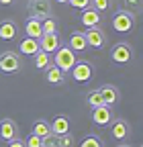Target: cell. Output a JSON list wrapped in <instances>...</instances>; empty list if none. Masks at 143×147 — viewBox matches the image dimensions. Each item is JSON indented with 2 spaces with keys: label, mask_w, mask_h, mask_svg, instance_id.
<instances>
[{
  "label": "cell",
  "mask_w": 143,
  "mask_h": 147,
  "mask_svg": "<svg viewBox=\"0 0 143 147\" xmlns=\"http://www.w3.org/2000/svg\"><path fill=\"white\" fill-rule=\"evenodd\" d=\"M76 61H78V59H76V53L72 51L67 45H59L55 51H53V59H51V63H53V65H57L63 74L69 71L72 65H74Z\"/></svg>",
  "instance_id": "1"
},
{
  "label": "cell",
  "mask_w": 143,
  "mask_h": 147,
  "mask_svg": "<svg viewBox=\"0 0 143 147\" xmlns=\"http://www.w3.org/2000/svg\"><path fill=\"white\" fill-rule=\"evenodd\" d=\"M113 27L117 33H131L135 29V14L129 10H119L113 16Z\"/></svg>",
  "instance_id": "2"
},
{
  "label": "cell",
  "mask_w": 143,
  "mask_h": 147,
  "mask_svg": "<svg viewBox=\"0 0 143 147\" xmlns=\"http://www.w3.org/2000/svg\"><path fill=\"white\" fill-rule=\"evenodd\" d=\"M111 59L119 65H125V63H129L133 59V47L129 43H117L113 49H111Z\"/></svg>",
  "instance_id": "3"
},
{
  "label": "cell",
  "mask_w": 143,
  "mask_h": 147,
  "mask_svg": "<svg viewBox=\"0 0 143 147\" xmlns=\"http://www.w3.org/2000/svg\"><path fill=\"white\" fill-rule=\"evenodd\" d=\"M21 69V57L14 51H4L0 55V71L2 74H14Z\"/></svg>",
  "instance_id": "4"
},
{
  "label": "cell",
  "mask_w": 143,
  "mask_h": 147,
  "mask_svg": "<svg viewBox=\"0 0 143 147\" xmlns=\"http://www.w3.org/2000/svg\"><path fill=\"white\" fill-rule=\"evenodd\" d=\"M72 78H74V82H88L92 78V74H94V69H92V63L90 61H76L74 65H72Z\"/></svg>",
  "instance_id": "5"
},
{
  "label": "cell",
  "mask_w": 143,
  "mask_h": 147,
  "mask_svg": "<svg viewBox=\"0 0 143 147\" xmlns=\"http://www.w3.org/2000/svg\"><path fill=\"white\" fill-rule=\"evenodd\" d=\"M90 117H92V123H94V125H98V127H106V125H111V121H113V108H111V106H106V104L94 106Z\"/></svg>",
  "instance_id": "6"
},
{
  "label": "cell",
  "mask_w": 143,
  "mask_h": 147,
  "mask_svg": "<svg viewBox=\"0 0 143 147\" xmlns=\"http://www.w3.org/2000/svg\"><path fill=\"white\" fill-rule=\"evenodd\" d=\"M84 37H86L88 47L104 49V45H106V35H104L100 29H96V27H88V29H86V33H84Z\"/></svg>",
  "instance_id": "7"
},
{
  "label": "cell",
  "mask_w": 143,
  "mask_h": 147,
  "mask_svg": "<svg viewBox=\"0 0 143 147\" xmlns=\"http://www.w3.org/2000/svg\"><path fill=\"white\" fill-rule=\"evenodd\" d=\"M111 135L117 141H125L131 135V125L125 121V119H113L111 121Z\"/></svg>",
  "instance_id": "8"
},
{
  "label": "cell",
  "mask_w": 143,
  "mask_h": 147,
  "mask_svg": "<svg viewBox=\"0 0 143 147\" xmlns=\"http://www.w3.org/2000/svg\"><path fill=\"white\" fill-rule=\"evenodd\" d=\"M59 45H61V39H59L57 33H45V35H41V39H39V49L49 53V55L55 51Z\"/></svg>",
  "instance_id": "9"
},
{
  "label": "cell",
  "mask_w": 143,
  "mask_h": 147,
  "mask_svg": "<svg viewBox=\"0 0 143 147\" xmlns=\"http://www.w3.org/2000/svg\"><path fill=\"white\" fill-rule=\"evenodd\" d=\"M98 92H100V96H102V104H106V106H113V104H117V102L121 100V92H119V88H115L113 84L100 86Z\"/></svg>",
  "instance_id": "10"
},
{
  "label": "cell",
  "mask_w": 143,
  "mask_h": 147,
  "mask_svg": "<svg viewBox=\"0 0 143 147\" xmlns=\"http://www.w3.org/2000/svg\"><path fill=\"white\" fill-rule=\"evenodd\" d=\"M84 12H82V16H80V21H82V25L88 29V27H98L100 25V21H102V12H98L96 8H92V6H86V8H82Z\"/></svg>",
  "instance_id": "11"
},
{
  "label": "cell",
  "mask_w": 143,
  "mask_h": 147,
  "mask_svg": "<svg viewBox=\"0 0 143 147\" xmlns=\"http://www.w3.org/2000/svg\"><path fill=\"white\" fill-rule=\"evenodd\" d=\"M14 137H19V127L12 119H2L0 121V139L2 141H10Z\"/></svg>",
  "instance_id": "12"
},
{
  "label": "cell",
  "mask_w": 143,
  "mask_h": 147,
  "mask_svg": "<svg viewBox=\"0 0 143 147\" xmlns=\"http://www.w3.org/2000/svg\"><path fill=\"white\" fill-rule=\"evenodd\" d=\"M25 33L27 37H33V39H41L43 29H41V18L37 16H29L27 23H25Z\"/></svg>",
  "instance_id": "13"
},
{
  "label": "cell",
  "mask_w": 143,
  "mask_h": 147,
  "mask_svg": "<svg viewBox=\"0 0 143 147\" xmlns=\"http://www.w3.org/2000/svg\"><path fill=\"white\" fill-rule=\"evenodd\" d=\"M67 47L74 51V53H84L86 49H88V43H86V37H84V33H72L69 35V43H67Z\"/></svg>",
  "instance_id": "14"
},
{
  "label": "cell",
  "mask_w": 143,
  "mask_h": 147,
  "mask_svg": "<svg viewBox=\"0 0 143 147\" xmlns=\"http://www.w3.org/2000/svg\"><path fill=\"white\" fill-rule=\"evenodd\" d=\"M49 125H51V133L53 135H65V133H69V119L65 115H57Z\"/></svg>",
  "instance_id": "15"
},
{
  "label": "cell",
  "mask_w": 143,
  "mask_h": 147,
  "mask_svg": "<svg viewBox=\"0 0 143 147\" xmlns=\"http://www.w3.org/2000/svg\"><path fill=\"white\" fill-rule=\"evenodd\" d=\"M29 6H31V16H37V18L49 16V10H51V6H49L47 0H33Z\"/></svg>",
  "instance_id": "16"
},
{
  "label": "cell",
  "mask_w": 143,
  "mask_h": 147,
  "mask_svg": "<svg viewBox=\"0 0 143 147\" xmlns=\"http://www.w3.org/2000/svg\"><path fill=\"white\" fill-rule=\"evenodd\" d=\"M16 35H19L16 23H12V21H2L0 23V39L2 41H12Z\"/></svg>",
  "instance_id": "17"
},
{
  "label": "cell",
  "mask_w": 143,
  "mask_h": 147,
  "mask_svg": "<svg viewBox=\"0 0 143 147\" xmlns=\"http://www.w3.org/2000/svg\"><path fill=\"white\" fill-rule=\"evenodd\" d=\"M45 80H47L49 84H61V82L65 80V74H63L57 65L49 63V65L45 67Z\"/></svg>",
  "instance_id": "18"
},
{
  "label": "cell",
  "mask_w": 143,
  "mask_h": 147,
  "mask_svg": "<svg viewBox=\"0 0 143 147\" xmlns=\"http://www.w3.org/2000/svg\"><path fill=\"white\" fill-rule=\"evenodd\" d=\"M19 51L23 53V55H33L39 51V39H33V37H27V39H23L21 41V45H19Z\"/></svg>",
  "instance_id": "19"
},
{
  "label": "cell",
  "mask_w": 143,
  "mask_h": 147,
  "mask_svg": "<svg viewBox=\"0 0 143 147\" xmlns=\"http://www.w3.org/2000/svg\"><path fill=\"white\" fill-rule=\"evenodd\" d=\"M31 133H35V135H39V137H47L49 133H51V125L47 123V121H43V119H39V121H35L33 123V131Z\"/></svg>",
  "instance_id": "20"
},
{
  "label": "cell",
  "mask_w": 143,
  "mask_h": 147,
  "mask_svg": "<svg viewBox=\"0 0 143 147\" xmlns=\"http://www.w3.org/2000/svg\"><path fill=\"white\" fill-rule=\"evenodd\" d=\"M33 59H35V65H37V69H45L49 63H51V55L49 53H45V51H37L33 55Z\"/></svg>",
  "instance_id": "21"
},
{
  "label": "cell",
  "mask_w": 143,
  "mask_h": 147,
  "mask_svg": "<svg viewBox=\"0 0 143 147\" xmlns=\"http://www.w3.org/2000/svg\"><path fill=\"white\" fill-rule=\"evenodd\" d=\"M41 29H43V35H45V33H57V23H55V18H53L51 14L45 16L43 21H41Z\"/></svg>",
  "instance_id": "22"
},
{
  "label": "cell",
  "mask_w": 143,
  "mask_h": 147,
  "mask_svg": "<svg viewBox=\"0 0 143 147\" xmlns=\"http://www.w3.org/2000/svg\"><path fill=\"white\" fill-rule=\"evenodd\" d=\"M80 147H104L102 145V139L96 137V135H86L80 143Z\"/></svg>",
  "instance_id": "23"
},
{
  "label": "cell",
  "mask_w": 143,
  "mask_h": 147,
  "mask_svg": "<svg viewBox=\"0 0 143 147\" xmlns=\"http://www.w3.org/2000/svg\"><path fill=\"white\" fill-rule=\"evenodd\" d=\"M86 104L90 106V108H94V106H100V104H102V96H100V92H98V90H92L90 94L86 96Z\"/></svg>",
  "instance_id": "24"
},
{
  "label": "cell",
  "mask_w": 143,
  "mask_h": 147,
  "mask_svg": "<svg viewBox=\"0 0 143 147\" xmlns=\"http://www.w3.org/2000/svg\"><path fill=\"white\" fill-rule=\"evenodd\" d=\"M25 147H43V137L31 133V135L25 139Z\"/></svg>",
  "instance_id": "25"
},
{
  "label": "cell",
  "mask_w": 143,
  "mask_h": 147,
  "mask_svg": "<svg viewBox=\"0 0 143 147\" xmlns=\"http://www.w3.org/2000/svg\"><path fill=\"white\" fill-rule=\"evenodd\" d=\"M90 4H92V8H96L98 12H104V10L111 8V0H90Z\"/></svg>",
  "instance_id": "26"
},
{
  "label": "cell",
  "mask_w": 143,
  "mask_h": 147,
  "mask_svg": "<svg viewBox=\"0 0 143 147\" xmlns=\"http://www.w3.org/2000/svg\"><path fill=\"white\" fill-rule=\"evenodd\" d=\"M76 139L72 137L69 133H65V135H59V147H74L76 143H74Z\"/></svg>",
  "instance_id": "27"
},
{
  "label": "cell",
  "mask_w": 143,
  "mask_h": 147,
  "mask_svg": "<svg viewBox=\"0 0 143 147\" xmlns=\"http://www.w3.org/2000/svg\"><path fill=\"white\" fill-rule=\"evenodd\" d=\"M67 4L74 8H86V6H90V0H67Z\"/></svg>",
  "instance_id": "28"
},
{
  "label": "cell",
  "mask_w": 143,
  "mask_h": 147,
  "mask_svg": "<svg viewBox=\"0 0 143 147\" xmlns=\"http://www.w3.org/2000/svg\"><path fill=\"white\" fill-rule=\"evenodd\" d=\"M6 147H25V141H23V139H19V137H14V139L6 141Z\"/></svg>",
  "instance_id": "29"
},
{
  "label": "cell",
  "mask_w": 143,
  "mask_h": 147,
  "mask_svg": "<svg viewBox=\"0 0 143 147\" xmlns=\"http://www.w3.org/2000/svg\"><path fill=\"white\" fill-rule=\"evenodd\" d=\"M125 2H127V4H131V6H139V2H141V0H125Z\"/></svg>",
  "instance_id": "30"
},
{
  "label": "cell",
  "mask_w": 143,
  "mask_h": 147,
  "mask_svg": "<svg viewBox=\"0 0 143 147\" xmlns=\"http://www.w3.org/2000/svg\"><path fill=\"white\" fill-rule=\"evenodd\" d=\"M12 2H14V0H0V4H4V6L6 4H12Z\"/></svg>",
  "instance_id": "31"
},
{
  "label": "cell",
  "mask_w": 143,
  "mask_h": 147,
  "mask_svg": "<svg viewBox=\"0 0 143 147\" xmlns=\"http://www.w3.org/2000/svg\"><path fill=\"white\" fill-rule=\"evenodd\" d=\"M119 147H131V145H127V143H123V141H121V145H119Z\"/></svg>",
  "instance_id": "32"
},
{
  "label": "cell",
  "mask_w": 143,
  "mask_h": 147,
  "mask_svg": "<svg viewBox=\"0 0 143 147\" xmlns=\"http://www.w3.org/2000/svg\"><path fill=\"white\" fill-rule=\"evenodd\" d=\"M55 2H59V4H65V2H67V0H55Z\"/></svg>",
  "instance_id": "33"
}]
</instances>
